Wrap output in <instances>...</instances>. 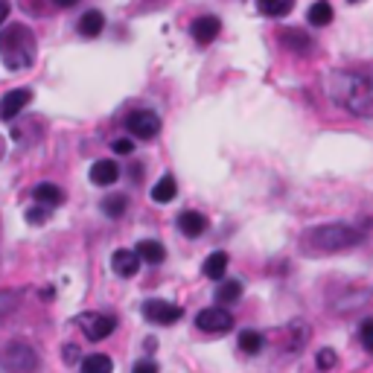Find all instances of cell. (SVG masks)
<instances>
[{
  "instance_id": "6da1fadb",
  "label": "cell",
  "mask_w": 373,
  "mask_h": 373,
  "mask_svg": "<svg viewBox=\"0 0 373 373\" xmlns=\"http://www.w3.org/2000/svg\"><path fill=\"white\" fill-rule=\"evenodd\" d=\"M330 97L356 117H373V79L353 70H338L330 76Z\"/></svg>"
},
{
  "instance_id": "7a4b0ae2",
  "label": "cell",
  "mask_w": 373,
  "mask_h": 373,
  "mask_svg": "<svg viewBox=\"0 0 373 373\" xmlns=\"http://www.w3.org/2000/svg\"><path fill=\"white\" fill-rule=\"evenodd\" d=\"M38 44L36 33L26 23H9L6 29H0V58L9 70H23L36 61Z\"/></svg>"
},
{
  "instance_id": "3957f363",
  "label": "cell",
  "mask_w": 373,
  "mask_h": 373,
  "mask_svg": "<svg viewBox=\"0 0 373 373\" xmlns=\"http://www.w3.org/2000/svg\"><path fill=\"white\" fill-rule=\"evenodd\" d=\"M364 236L350 225H318V228H309L303 233L300 245L309 254H338V251L356 248Z\"/></svg>"
},
{
  "instance_id": "277c9868",
  "label": "cell",
  "mask_w": 373,
  "mask_h": 373,
  "mask_svg": "<svg viewBox=\"0 0 373 373\" xmlns=\"http://www.w3.org/2000/svg\"><path fill=\"white\" fill-rule=\"evenodd\" d=\"M0 367L6 373H36L38 370V353L26 341H9L0 350Z\"/></svg>"
},
{
  "instance_id": "5b68a950",
  "label": "cell",
  "mask_w": 373,
  "mask_h": 373,
  "mask_svg": "<svg viewBox=\"0 0 373 373\" xmlns=\"http://www.w3.org/2000/svg\"><path fill=\"white\" fill-rule=\"evenodd\" d=\"M73 324L90 338V341H103L117 330V318L103 315V312H82L73 318Z\"/></svg>"
},
{
  "instance_id": "8992f818",
  "label": "cell",
  "mask_w": 373,
  "mask_h": 373,
  "mask_svg": "<svg viewBox=\"0 0 373 373\" xmlns=\"http://www.w3.org/2000/svg\"><path fill=\"white\" fill-rule=\"evenodd\" d=\"M196 327L201 332H207V335H225L228 330H233V318H231L228 309L210 306V309H204V312L196 315Z\"/></svg>"
},
{
  "instance_id": "52a82bcc",
  "label": "cell",
  "mask_w": 373,
  "mask_h": 373,
  "mask_svg": "<svg viewBox=\"0 0 373 373\" xmlns=\"http://www.w3.org/2000/svg\"><path fill=\"white\" fill-rule=\"evenodd\" d=\"M126 129L135 137H140V140H152V137H158V132H161V117L154 111H146V108L132 111L126 117Z\"/></svg>"
},
{
  "instance_id": "ba28073f",
  "label": "cell",
  "mask_w": 373,
  "mask_h": 373,
  "mask_svg": "<svg viewBox=\"0 0 373 373\" xmlns=\"http://www.w3.org/2000/svg\"><path fill=\"white\" fill-rule=\"evenodd\" d=\"M143 315H146V321H152V324H175V321H181V306H175V303H169V300H146L143 303Z\"/></svg>"
},
{
  "instance_id": "9c48e42d",
  "label": "cell",
  "mask_w": 373,
  "mask_h": 373,
  "mask_svg": "<svg viewBox=\"0 0 373 373\" xmlns=\"http://www.w3.org/2000/svg\"><path fill=\"white\" fill-rule=\"evenodd\" d=\"M222 33V21L216 18V15H199L193 23H190V36L196 38V44L207 47L210 41H216Z\"/></svg>"
},
{
  "instance_id": "30bf717a",
  "label": "cell",
  "mask_w": 373,
  "mask_h": 373,
  "mask_svg": "<svg viewBox=\"0 0 373 373\" xmlns=\"http://www.w3.org/2000/svg\"><path fill=\"white\" fill-rule=\"evenodd\" d=\"M29 103H33V90L29 88H15V90H9L4 100H0V120H15Z\"/></svg>"
},
{
  "instance_id": "8fae6325",
  "label": "cell",
  "mask_w": 373,
  "mask_h": 373,
  "mask_svg": "<svg viewBox=\"0 0 373 373\" xmlns=\"http://www.w3.org/2000/svg\"><path fill=\"white\" fill-rule=\"evenodd\" d=\"M178 231H181L184 236L196 239V236H201V233L207 231V219H204L201 213H196V210H184V213L178 216Z\"/></svg>"
},
{
  "instance_id": "7c38bea8",
  "label": "cell",
  "mask_w": 373,
  "mask_h": 373,
  "mask_svg": "<svg viewBox=\"0 0 373 373\" xmlns=\"http://www.w3.org/2000/svg\"><path fill=\"white\" fill-rule=\"evenodd\" d=\"M111 266L120 277H135L137 268H140V254L137 251H126V248H120V251L111 257Z\"/></svg>"
},
{
  "instance_id": "4fadbf2b",
  "label": "cell",
  "mask_w": 373,
  "mask_h": 373,
  "mask_svg": "<svg viewBox=\"0 0 373 373\" xmlns=\"http://www.w3.org/2000/svg\"><path fill=\"white\" fill-rule=\"evenodd\" d=\"M120 172H122L120 164L105 158V161H97V164L90 167V181H93V184H100V186H111V184L120 178Z\"/></svg>"
},
{
  "instance_id": "5bb4252c",
  "label": "cell",
  "mask_w": 373,
  "mask_h": 373,
  "mask_svg": "<svg viewBox=\"0 0 373 373\" xmlns=\"http://www.w3.org/2000/svg\"><path fill=\"white\" fill-rule=\"evenodd\" d=\"M79 36H85V38H97L103 29H105V15L103 12H97V9H88L82 18H79Z\"/></svg>"
},
{
  "instance_id": "9a60e30c",
  "label": "cell",
  "mask_w": 373,
  "mask_h": 373,
  "mask_svg": "<svg viewBox=\"0 0 373 373\" xmlns=\"http://www.w3.org/2000/svg\"><path fill=\"white\" fill-rule=\"evenodd\" d=\"M33 196L44 207H58L61 201H65V193H61V186H56V184H38L33 190Z\"/></svg>"
},
{
  "instance_id": "2e32d148",
  "label": "cell",
  "mask_w": 373,
  "mask_h": 373,
  "mask_svg": "<svg viewBox=\"0 0 373 373\" xmlns=\"http://www.w3.org/2000/svg\"><path fill=\"white\" fill-rule=\"evenodd\" d=\"M175 196H178V184L172 175H164L152 190V201H158V204H169Z\"/></svg>"
},
{
  "instance_id": "e0dca14e",
  "label": "cell",
  "mask_w": 373,
  "mask_h": 373,
  "mask_svg": "<svg viewBox=\"0 0 373 373\" xmlns=\"http://www.w3.org/2000/svg\"><path fill=\"white\" fill-rule=\"evenodd\" d=\"M137 254H140V260H146V263H152V266H158V263L167 260L164 245L154 242V239H143V242L137 245Z\"/></svg>"
},
{
  "instance_id": "ac0fdd59",
  "label": "cell",
  "mask_w": 373,
  "mask_h": 373,
  "mask_svg": "<svg viewBox=\"0 0 373 373\" xmlns=\"http://www.w3.org/2000/svg\"><path fill=\"white\" fill-rule=\"evenodd\" d=\"M292 6H295V0H257V9L266 18H283L292 12Z\"/></svg>"
},
{
  "instance_id": "d6986e66",
  "label": "cell",
  "mask_w": 373,
  "mask_h": 373,
  "mask_svg": "<svg viewBox=\"0 0 373 373\" xmlns=\"http://www.w3.org/2000/svg\"><path fill=\"white\" fill-rule=\"evenodd\" d=\"M228 271V254L225 251H213L207 260H204V274L210 280H222Z\"/></svg>"
},
{
  "instance_id": "ffe728a7",
  "label": "cell",
  "mask_w": 373,
  "mask_h": 373,
  "mask_svg": "<svg viewBox=\"0 0 373 373\" xmlns=\"http://www.w3.org/2000/svg\"><path fill=\"white\" fill-rule=\"evenodd\" d=\"M306 21L312 23V26H327V23L332 21V6L327 4V0H318V4H312V6H309V12H306Z\"/></svg>"
},
{
  "instance_id": "44dd1931",
  "label": "cell",
  "mask_w": 373,
  "mask_h": 373,
  "mask_svg": "<svg viewBox=\"0 0 373 373\" xmlns=\"http://www.w3.org/2000/svg\"><path fill=\"white\" fill-rule=\"evenodd\" d=\"M111 370H114V364L103 353H90L82 359V373H111Z\"/></svg>"
},
{
  "instance_id": "7402d4cb",
  "label": "cell",
  "mask_w": 373,
  "mask_h": 373,
  "mask_svg": "<svg viewBox=\"0 0 373 373\" xmlns=\"http://www.w3.org/2000/svg\"><path fill=\"white\" fill-rule=\"evenodd\" d=\"M283 44L292 47L295 53H309V47H312V41H309L306 33H300V29H286L283 33Z\"/></svg>"
},
{
  "instance_id": "603a6c76",
  "label": "cell",
  "mask_w": 373,
  "mask_h": 373,
  "mask_svg": "<svg viewBox=\"0 0 373 373\" xmlns=\"http://www.w3.org/2000/svg\"><path fill=\"white\" fill-rule=\"evenodd\" d=\"M263 345H266V338L257 332V330H245V332H239V347L245 350V353H260L263 350Z\"/></svg>"
},
{
  "instance_id": "cb8c5ba5",
  "label": "cell",
  "mask_w": 373,
  "mask_h": 373,
  "mask_svg": "<svg viewBox=\"0 0 373 373\" xmlns=\"http://www.w3.org/2000/svg\"><path fill=\"white\" fill-rule=\"evenodd\" d=\"M21 306V292L18 289H0V318L12 315Z\"/></svg>"
},
{
  "instance_id": "d4e9b609",
  "label": "cell",
  "mask_w": 373,
  "mask_h": 373,
  "mask_svg": "<svg viewBox=\"0 0 373 373\" xmlns=\"http://www.w3.org/2000/svg\"><path fill=\"white\" fill-rule=\"evenodd\" d=\"M239 295H242L239 280H225V283L216 289V300H219V303H233V300H239Z\"/></svg>"
},
{
  "instance_id": "484cf974",
  "label": "cell",
  "mask_w": 373,
  "mask_h": 373,
  "mask_svg": "<svg viewBox=\"0 0 373 373\" xmlns=\"http://www.w3.org/2000/svg\"><path fill=\"white\" fill-rule=\"evenodd\" d=\"M126 207H129V199H126V196H108V199L103 201V213L111 216V219H120V216L126 213Z\"/></svg>"
},
{
  "instance_id": "4316f807",
  "label": "cell",
  "mask_w": 373,
  "mask_h": 373,
  "mask_svg": "<svg viewBox=\"0 0 373 373\" xmlns=\"http://www.w3.org/2000/svg\"><path fill=\"white\" fill-rule=\"evenodd\" d=\"M47 219H50V213H47L44 207H29V210H26V222H29V225H44Z\"/></svg>"
},
{
  "instance_id": "83f0119b",
  "label": "cell",
  "mask_w": 373,
  "mask_h": 373,
  "mask_svg": "<svg viewBox=\"0 0 373 373\" xmlns=\"http://www.w3.org/2000/svg\"><path fill=\"white\" fill-rule=\"evenodd\" d=\"M335 364H338V356H335V350L324 347V350L318 353V367H321V370H330V367H335Z\"/></svg>"
},
{
  "instance_id": "f1b7e54d",
  "label": "cell",
  "mask_w": 373,
  "mask_h": 373,
  "mask_svg": "<svg viewBox=\"0 0 373 373\" xmlns=\"http://www.w3.org/2000/svg\"><path fill=\"white\" fill-rule=\"evenodd\" d=\"M359 335H362V345H364V350H367V353H373V321H364V324H362V330H359Z\"/></svg>"
},
{
  "instance_id": "f546056e",
  "label": "cell",
  "mask_w": 373,
  "mask_h": 373,
  "mask_svg": "<svg viewBox=\"0 0 373 373\" xmlns=\"http://www.w3.org/2000/svg\"><path fill=\"white\" fill-rule=\"evenodd\" d=\"M111 149H114L117 154H132V152H135V143H132L129 137H117V140L111 143Z\"/></svg>"
},
{
  "instance_id": "4dcf8cb0",
  "label": "cell",
  "mask_w": 373,
  "mask_h": 373,
  "mask_svg": "<svg viewBox=\"0 0 373 373\" xmlns=\"http://www.w3.org/2000/svg\"><path fill=\"white\" fill-rule=\"evenodd\" d=\"M132 373H158V364H154L152 359H143V362H137L135 364V370Z\"/></svg>"
},
{
  "instance_id": "1f68e13d",
  "label": "cell",
  "mask_w": 373,
  "mask_h": 373,
  "mask_svg": "<svg viewBox=\"0 0 373 373\" xmlns=\"http://www.w3.org/2000/svg\"><path fill=\"white\" fill-rule=\"evenodd\" d=\"M61 353H65V356H61V359H65V364H76L79 362V347L76 345H68Z\"/></svg>"
},
{
  "instance_id": "d6a6232c",
  "label": "cell",
  "mask_w": 373,
  "mask_h": 373,
  "mask_svg": "<svg viewBox=\"0 0 373 373\" xmlns=\"http://www.w3.org/2000/svg\"><path fill=\"white\" fill-rule=\"evenodd\" d=\"M6 18H9V0H0V26H4Z\"/></svg>"
},
{
  "instance_id": "836d02e7",
  "label": "cell",
  "mask_w": 373,
  "mask_h": 373,
  "mask_svg": "<svg viewBox=\"0 0 373 373\" xmlns=\"http://www.w3.org/2000/svg\"><path fill=\"white\" fill-rule=\"evenodd\" d=\"M53 4L58 6V9H70V6H76L79 0H53Z\"/></svg>"
},
{
  "instance_id": "e575fe53",
  "label": "cell",
  "mask_w": 373,
  "mask_h": 373,
  "mask_svg": "<svg viewBox=\"0 0 373 373\" xmlns=\"http://www.w3.org/2000/svg\"><path fill=\"white\" fill-rule=\"evenodd\" d=\"M0 158H4V140H0Z\"/></svg>"
},
{
  "instance_id": "d590c367",
  "label": "cell",
  "mask_w": 373,
  "mask_h": 373,
  "mask_svg": "<svg viewBox=\"0 0 373 373\" xmlns=\"http://www.w3.org/2000/svg\"><path fill=\"white\" fill-rule=\"evenodd\" d=\"M347 4H359V0H347Z\"/></svg>"
}]
</instances>
